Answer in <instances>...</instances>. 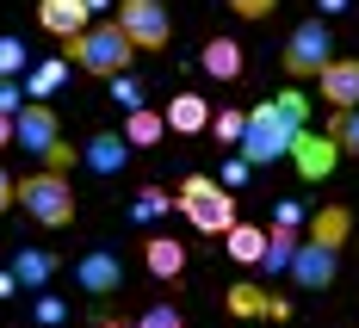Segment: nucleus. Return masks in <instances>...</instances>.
<instances>
[{
	"mask_svg": "<svg viewBox=\"0 0 359 328\" xmlns=\"http://www.w3.org/2000/svg\"><path fill=\"white\" fill-rule=\"evenodd\" d=\"M310 130V100L285 87V93H273V100H260L248 111V130H242V155H248L254 168H273V161H291V143Z\"/></svg>",
	"mask_w": 359,
	"mask_h": 328,
	"instance_id": "nucleus-1",
	"label": "nucleus"
},
{
	"mask_svg": "<svg viewBox=\"0 0 359 328\" xmlns=\"http://www.w3.org/2000/svg\"><path fill=\"white\" fill-rule=\"evenodd\" d=\"M62 56H69L81 74H100V81H111V74L130 69L137 43H130V32H124L118 19H93L87 32H74L69 43H62Z\"/></svg>",
	"mask_w": 359,
	"mask_h": 328,
	"instance_id": "nucleus-2",
	"label": "nucleus"
},
{
	"mask_svg": "<svg viewBox=\"0 0 359 328\" xmlns=\"http://www.w3.org/2000/svg\"><path fill=\"white\" fill-rule=\"evenodd\" d=\"M174 211L198 235H229V223H236V192L217 180V174H186L174 192Z\"/></svg>",
	"mask_w": 359,
	"mask_h": 328,
	"instance_id": "nucleus-3",
	"label": "nucleus"
},
{
	"mask_svg": "<svg viewBox=\"0 0 359 328\" xmlns=\"http://www.w3.org/2000/svg\"><path fill=\"white\" fill-rule=\"evenodd\" d=\"M13 143L32 149L43 168H56V174H69L74 161H81V149L62 137V124H56V111L43 106V100H25V111L13 118Z\"/></svg>",
	"mask_w": 359,
	"mask_h": 328,
	"instance_id": "nucleus-4",
	"label": "nucleus"
},
{
	"mask_svg": "<svg viewBox=\"0 0 359 328\" xmlns=\"http://www.w3.org/2000/svg\"><path fill=\"white\" fill-rule=\"evenodd\" d=\"M19 211H25L37 229H69L74 223V186H69V174L32 168V174L19 180Z\"/></svg>",
	"mask_w": 359,
	"mask_h": 328,
	"instance_id": "nucleus-5",
	"label": "nucleus"
},
{
	"mask_svg": "<svg viewBox=\"0 0 359 328\" xmlns=\"http://www.w3.org/2000/svg\"><path fill=\"white\" fill-rule=\"evenodd\" d=\"M279 62H285V74H323L328 62H334V32H328V19L316 13V19H304V25H291L285 50H279Z\"/></svg>",
	"mask_w": 359,
	"mask_h": 328,
	"instance_id": "nucleus-6",
	"label": "nucleus"
},
{
	"mask_svg": "<svg viewBox=\"0 0 359 328\" xmlns=\"http://www.w3.org/2000/svg\"><path fill=\"white\" fill-rule=\"evenodd\" d=\"M137 50H168V37H174V19H168V6L161 0H118V13H111Z\"/></svg>",
	"mask_w": 359,
	"mask_h": 328,
	"instance_id": "nucleus-7",
	"label": "nucleus"
},
{
	"mask_svg": "<svg viewBox=\"0 0 359 328\" xmlns=\"http://www.w3.org/2000/svg\"><path fill=\"white\" fill-rule=\"evenodd\" d=\"M285 273H291V285H297V292H328V285L341 279V248H323V242H310V235H304Z\"/></svg>",
	"mask_w": 359,
	"mask_h": 328,
	"instance_id": "nucleus-8",
	"label": "nucleus"
},
{
	"mask_svg": "<svg viewBox=\"0 0 359 328\" xmlns=\"http://www.w3.org/2000/svg\"><path fill=\"white\" fill-rule=\"evenodd\" d=\"M69 273H74V285H81V297H118L124 292V260L111 254V248H87Z\"/></svg>",
	"mask_w": 359,
	"mask_h": 328,
	"instance_id": "nucleus-9",
	"label": "nucleus"
},
{
	"mask_svg": "<svg viewBox=\"0 0 359 328\" xmlns=\"http://www.w3.org/2000/svg\"><path fill=\"white\" fill-rule=\"evenodd\" d=\"M81 168H87L93 180H118V174L130 168V143H124V130H93V137L81 143Z\"/></svg>",
	"mask_w": 359,
	"mask_h": 328,
	"instance_id": "nucleus-10",
	"label": "nucleus"
},
{
	"mask_svg": "<svg viewBox=\"0 0 359 328\" xmlns=\"http://www.w3.org/2000/svg\"><path fill=\"white\" fill-rule=\"evenodd\" d=\"M334 161H341V149H334V137H328V130H304V137L291 143V168H297L310 186L328 180V174H334Z\"/></svg>",
	"mask_w": 359,
	"mask_h": 328,
	"instance_id": "nucleus-11",
	"label": "nucleus"
},
{
	"mask_svg": "<svg viewBox=\"0 0 359 328\" xmlns=\"http://www.w3.org/2000/svg\"><path fill=\"white\" fill-rule=\"evenodd\" d=\"M37 25H43L50 37H62V43H69L74 32H87V25H93V6H87V0H37Z\"/></svg>",
	"mask_w": 359,
	"mask_h": 328,
	"instance_id": "nucleus-12",
	"label": "nucleus"
},
{
	"mask_svg": "<svg viewBox=\"0 0 359 328\" xmlns=\"http://www.w3.org/2000/svg\"><path fill=\"white\" fill-rule=\"evenodd\" d=\"M316 87H323V100L334 111H341V106H359V56H334V62L316 74Z\"/></svg>",
	"mask_w": 359,
	"mask_h": 328,
	"instance_id": "nucleus-13",
	"label": "nucleus"
},
{
	"mask_svg": "<svg viewBox=\"0 0 359 328\" xmlns=\"http://www.w3.org/2000/svg\"><path fill=\"white\" fill-rule=\"evenodd\" d=\"M229 316H266V322H291V303L285 297H266L260 285H229Z\"/></svg>",
	"mask_w": 359,
	"mask_h": 328,
	"instance_id": "nucleus-14",
	"label": "nucleus"
},
{
	"mask_svg": "<svg viewBox=\"0 0 359 328\" xmlns=\"http://www.w3.org/2000/svg\"><path fill=\"white\" fill-rule=\"evenodd\" d=\"M56 266H62V260L50 254V248H13V279H19V292H43V285L56 279Z\"/></svg>",
	"mask_w": 359,
	"mask_h": 328,
	"instance_id": "nucleus-15",
	"label": "nucleus"
},
{
	"mask_svg": "<svg viewBox=\"0 0 359 328\" xmlns=\"http://www.w3.org/2000/svg\"><path fill=\"white\" fill-rule=\"evenodd\" d=\"M161 118H168V130H174V137H198V130H211V106H205L198 93H174Z\"/></svg>",
	"mask_w": 359,
	"mask_h": 328,
	"instance_id": "nucleus-16",
	"label": "nucleus"
},
{
	"mask_svg": "<svg viewBox=\"0 0 359 328\" xmlns=\"http://www.w3.org/2000/svg\"><path fill=\"white\" fill-rule=\"evenodd\" d=\"M304 235L323 242V248H347V235H353V211H347V205H323L316 217L304 223Z\"/></svg>",
	"mask_w": 359,
	"mask_h": 328,
	"instance_id": "nucleus-17",
	"label": "nucleus"
},
{
	"mask_svg": "<svg viewBox=\"0 0 359 328\" xmlns=\"http://www.w3.org/2000/svg\"><path fill=\"white\" fill-rule=\"evenodd\" d=\"M143 266L161 279V285H174L180 273H186V248H180L174 235H149V248H143Z\"/></svg>",
	"mask_w": 359,
	"mask_h": 328,
	"instance_id": "nucleus-18",
	"label": "nucleus"
},
{
	"mask_svg": "<svg viewBox=\"0 0 359 328\" xmlns=\"http://www.w3.org/2000/svg\"><path fill=\"white\" fill-rule=\"evenodd\" d=\"M198 62H205V74H211V81H242V69H248V62H242V43H236V37H211Z\"/></svg>",
	"mask_w": 359,
	"mask_h": 328,
	"instance_id": "nucleus-19",
	"label": "nucleus"
},
{
	"mask_svg": "<svg viewBox=\"0 0 359 328\" xmlns=\"http://www.w3.org/2000/svg\"><path fill=\"white\" fill-rule=\"evenodd\" d=\"M161 137H168V118H161V111H149V106L124 111V143L130 149H155Z\"/></svg>",
	"mask_w": 359,
	"mask_h": 328,
	"instance_id": "nucleus-20",
	"label": "nucleus"
},
{
	"mask_svg": "<svg viewBox=\"0 0 359 328\" xmlns=\"http://www.w3.org/2000/svg\"><path fill=\"white\" fill-rule=\"evenodd\" d=\"M69 69H74L69 56H43L37 69H25V100H50V93L69 81Z\"/></svg>",
	"mask_w": 359,
	"mask_h": 328,
	"instance_id": "nucleus-21",
	"label": "nucleus"
},
{
	"mask_svg": "<svg viewBox=\"0 0 359 328\" xmlns=\"http://www.w3.org/2000/svg\"><path fill=\"white\" fill-rule=\"evenodd\" d=\"M260 254H266V229H254V223H229V260H242V266H260Z\"/></svg>",
	"mask_w": 359,
	"mask_h": 328,
	"instance_id": "nucleus-22",
	"label": "nucleus"
},
{
	"mask_svg": "<svg viewBox=\"0 0 359 328\" xmlns=\"http://www.w3.org/2000/svg\"><path fill=\"white\" fill-rule=\"evenodd\" d=\"M168 211H174V192H161V186H143V192L130 198V223H137V229H149V223H161Z\"/></svg>",
	"mask_w": 359,
	"mask_h": 328,
	"instance_id": "nucleus-23",
	"label": "nucleus"
},
{
	"mask_svg": "<svg viewBox=\"0 0 359 328\" xmlns=\"http://www.w3.org/2000/svg\"><path fill=\"white\" fill-rule=\"evenodd\" d=\"M328 137H334V149H341V155H353V161H359V106L328 111Z\"/></svg>",
	"mask_w": 359,
	"mask_h": 328,
	"instance_id": "nucleus-24",
	"label": "nucleus"
},
{
	"mask_svg": "<svg viewBox=\"0 0 359 328\" xmlns=\"http://www.w3.org/2000/svg\"><path fill=\"white\" fill-rule=\"evenodd\" d=\"M32 322L37 328H69V303L50 292H32Z\"/></svg>",
	"mask_w": 359,
	"mask_h": 328,
	"instance_id": "nucleus-25",
	"label": "nucleus"
},
{
	"mask_svg": "<svg viewBox=\"0 0 359 328\" xmlns=\"http://www.w3.org/2000/svg\"><path fill=\"white\" fill-rule=\"evenodd\" d=\"M242 130H248V111H211V137H217L223 149L242 143Z\"/></svg>",
	"mask_w": 359,
	"mask_h": 328,
	"instance_id": "nucleus-26",
	"label": "nucleus"
},
{
	"mask_svg": "<svg viewBox=\"0 0 359 328\" xmlns=\"http://www.w3.org/2000/svg\"><path fill=\"white\" fill-rule=\"evenodd\" d=\"M304 223H310V211H304L297 198H279V205H273V223H266V229H285V235H304Z\"/></svg>",
	"mask_w": 359,
	"mask_h": 328,
	"instance_id": "nucleus-27",
	"label": "nucleus"
},
{
	"mask_svg": "<svg viewBox=\"0 0 359 328\" xmlns=\"http://www.w3.org/2000/svg\"><path fill=\"white\" fill-rule=\"evenodd\" d=\"M25 69H32V50H25L19 37H0V74H6V81H19Z\"/></svg>",
	"mask_w": 359,
	"mask_h": 328,
	"instance_id": "nucleus-28",
	"label": "nucleus"
},
{
	"mask_svg": "<svg viewBox=\"0 0 359 328\" xmlns=\"http://www.w3.org/2000/svg\"><path fill=\"white\" fill-rule=\"evenodd\" d=\"M111 100H118V106H124V111L149 106V100H143V81H137V74H130V69H124V74H111Z\"/></svg>",
	"mask_w": 359,
	"mask_h": 328,
	"instance_id": "nucleus-29",
	"label": "nucleus"
},
{
	"mask_svg": "<svg viewBox=\"0 0 359 328\" xmlns=\"http://www.w3.org/2000/svg\"><path fill=\"white\" fill-rule=\"evenodd\" d=\"M137 328H186V316H180V303H149L137 316Z\"/></svg>",
	"mask_w": 359,
	"mask_h": 328,
	"instance_id": "nucleus-30",
	"label": "nucleus"
},
{
	"mask_svg": "<svg viewBox=\"0 0 359 328\" xmlns=\"http://www.w3.org/2000/svg\"><path fill=\"white\" fill-rule=\"evenodd\" d=\"M217 180L229 186V192H242V186L254 180V161H248V155H229V161H223V174H217Z\"/></svg>",
	"mask_w": 359,
	"mask_h": 328,
	"instance_id": "nucleus-31",
	"label": "nucleus"
},
{
	"mask_svg": "<svg viewBox=\"0 0 359 328\" xmlns=\"http://www.w3.org/2000/svg\"><path fill=\"white\" fill-rule=\"evenodd\" d=\"M0 111H6V118H19V111H25V87H19V81H6V74H0Z\"/></svg>",
	"mask_w": 359,
	"mask_h": 328,
	"instance_id": "nucleus-32",
	"label": "nucleus"
},
{
	"mask_svg": "<svg viewBox=\"0 0 359 328\" xmlns=\"http://www.w3.org/2000/svg\"><path fill=\"white\" fill-rule=\"evenodd\" d=\"M229 13H242V19H266L273 0H229Z\"/></svg>",
	"mask_w": 359,
	"mask_h": 328,
	"instance_id": "nucleus-33",
	"label": "nucleus"
},
{
	"mask_svg": "<svg viewBox=\"0 0 359 328\" xmlns=\"http://www.w3.org/2000/svg\"><path fill=\"white\" fill-rule=\"evenodd\" d=\"M6 205H19V180H13V174L0 168V211H6Z\"/></svg>",
	"mask_w": 359,
	"mask_h": 328,
	"instance_id": "nucleus-34",
	"label": "nucleus"
},
{
	"mask_svg": "<svg viewBox=\"0 0 359 328\" xmlns=\"http://www.w3.org/2000/svg\"><path fill=\"white\" fill-rule=\"evenodd\" d=\"M0 297H19V279H13V266H0Z\"/></svg>",
	"mask_w": 359,
	"mask_h": 328,
	"instance_id": "nucleus-35",
	"label": "nucleus"
},
{
	"mask_svg": "<svg viewBox=\"0 0 359 328\" xmlns=\"http://www.w3.org/2000/svg\"><path fill=\"white\" fill-rule=\"evenodd\" d=\"M323 6V19H334V13H347V0H316Z\"/></svg>",
	"mask_w": 359,
	"mask_h": 328,
	"instance_id": "nucleus-36",
	"label": "nucleus"
},
{
	"mask_svg": "<svg viewBox=\"0 0 359 328\" xmlns=\"http://www.w3.org/2000/svg\"><path fill=\"white\" fill-rule=\"evenodd\" d=\"M13 143V118H6V111H0V149Z\"/></svg>",
	"mask_w": 359,
	"mask_h": 328,
	"instance_id": "nucleus-37",
	"label": "nucleus"
},
{
	"mask_svg": "<svg viewBox=\"0 0 359 328\" xmlns=\"http://www.w3.org/2000/svg\"><path fill=\"white\" fill-rule=\"evenodd\" d=\"M100 328H118V322H100Z\"/></svg>",
	"mask_w": 359,
	"mask_h": 328,
	"instance_id": "nucleus-38",
	"label": "nucleus"
}]
</instances>
